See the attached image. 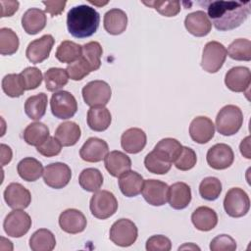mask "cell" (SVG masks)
<instances>
[{"instance_id":"1","label":"cell","mask_w":251,"mask_h":251,"mask_svg":"<svg viewBox=\"0 0 251 251\" xmlns=\"http://www.w3.org/2000/svg\"><path fill=\"white\" fill-rule=\"evenodd\" d=\"M208 18L214 26L221 31L238 27L250 14V2L213 1L207 6Z\"/></svg>"},{"instance_id":"2","label":"cell","mask_w":251,"mask_h":251,"mask_svg":"<svg viewBox=\"0 0 251 251\" xmlns=\"http://www.w3.org/2000/svg\"><path fill=\"white\" fill-rule=\"evenodd\" d=\"M99 24V13L88 5L75 6L67 14L68 30L75 38H86L93 35Z\"/></svg>"},{"instance_id":"3","label":"cell","mask_w":251,"mask_h":251,"mask_svg":"<svg viewBox=\"0 0 251 251\" xmlns=\"http://www.w3.org/2000/svg\"><path fill=\"white\" fill-rule=\"evenodd\" d=\"M243 124V114L235 105H226L216 117V126L219 133L230 136L238 132Z\"/></svg>"},{"instance_id":"4","label":"cell","mask_w":251,"mask_h":251,"mask_svg":"<svg viewBox=\"0 0 251 251\" xmlns=\"http://www.w3.org/2000/svg\"><path fill=\"white\" fill-rule=\"evenodd\" d=\"M91 214L100 220L112 217L118 210V201L115 195L108 190H97L90 199Z\"/></svg>"},{"instance_id":"5","label":"cell","mask_w":251,"mask_h":251,"mask_svg":"<svg viewBox=\"0 0 251 251\" xmlns=\"http://www.w3.org/2000/svg\"><path fill=\"white\" fill-rule=\"evenodd\" d=\"M138 235V229L133 222L128 219H120L116 221L109 232V237L113 243L121 247L132 245Z\"/></svg>"},{"instance_id":"6","label":"cell","mask_w":251,"mask_h":251,"mask_svg":"<svg viewBox=\"0 0 251 251\" xmlns=\"http://www.w3.org/2000/svg\"><path fill=\"white\" fill-rule=\"evenodd\" d=\"M227 56L226 47L218 41L206 43L202 53L201 67L210 74H215L223 67Z\"/></svg>"},{"instance_id":"7","label":"cell","mask_w":251,"mask_h":251,"mask_svg":"<svg viewBox=\"0 0 251 251\" xmlns=\"http://www.w3.org/2000/svg\"><path fill=\"white\" fill-rule=\"evenodd\" d=\"M224 208L229 217L240 218L245 216L250 208L248 194L242 188H230L225 196Z\"/></svg>"},{"instance_id":"8","label":"cell","mask_w":251,"mask_h":251,"mask_svg":"<svg viewBox=\"0 0 251 251\" xmlns=\"http://www.w3.org/2000/svg\"><path fill=\"white\" fill-rule=\"evenodd\" d=\"M81 92L85 104L90 107L105 106L112 95L110 85L106 81L99 79L86 83Z\"/></svg>"},{"instance_id":"9","label":"cell","mask_w":251,"mask_h":251,"mask_svg":"<svg viewBox=\"0 0 251 251\" xmlns=\"http://www.w3.org/2000/svg\"><path fill=\"white\" fill-rule=\"evenodd\" d=\"M50 107L52 114L61 120L73 118L77 111V102L69 91L61 90L51 96Z\"/></svg>"},{"instance_id":"10","label":"cell","mask_w":251,"mask_h":251,"mask_svg":"<svg viewBox=\"0 0 251 251\" xmlns=\"http://www.w3.org/2000/svg\"><path fill=\"white\" fill-rule=\"evenodd\" d=\"M3 227L8 236L19 238L27 233L31 227V219L27 213L14 209L6 216Z\"/></svg>"},{"instance_id":"11","label":"cell","mask_w":251,"mask_h":251,"mask_svg":"<svg viewBox=\"0 0 251 251\" xmlns=\"http://www.w3.org/2000/svg\"><path fill=\"white\" fill-rule=\"evenodd\" d=\"M72 177L71 168L61 162L47 165L43 171V180L51 188L61 189L68 185Z\"/></svg>"},{"instance_id":"12","label":"cell","mask_w":251,"mask_h":251,"mask_svg":"<svg viewBox=\"0 0 251 251\" xmlns=\"http://www.w3.org/2000/svg\"><path fill=\"white\" fill-rule=\"evenodd\" d=\"M206 160L211 168L215 170H225L232 165L234 153L229 145L218 143L208 150Z\"/></svg>"},{"instance_id":"13","label":"cell","mask_w":251,"mask_h":251,"mask_svg":"<svg viewBox=\"0 0 251 251\" xmlns=\"http://www.w3.org/2000/svg\"><path fill=\"white\" fill-rule=\"evenodd\" d=\"M142 196L152 206H163L168 201L169 185L158 179H146L141 190Z\"/></svg>"},{"instance_id":"14","label":"cell","mask_w":251,"mask_h":251,"mask_svg":"<svg viewBox=\"0 0 251 251\" xmlns=\"http://www.w3.org/2000/svg\"><path fill=\"white\" fill-rule=\"evenodd\" d=\"M4 199L7 205L15 210H24L31 202V194L28 189L18 182L8 184L4 190Z\"/></svg>"},{"instance_id":"15","label":"cell","mask_w":251,"mask_h":251,"mask_svg":"<svg viewBox=\"0 0 251 251\" xmlns=\"http://www.w3.org/2000/svg\"><path fill=\"white\" fill-rule=\"evenodd\" d=\"M55 39L51 34H44L31 41L25 50L26 58L33 64H39L49 57Z\"/></svg>"},{"instance_id":"16","label":"cell","mask_w":251,"mask_h":251,"mask_svg":"<svg viewBox=\"0 0 251 251\" xmlns=\"http://www.w3.org/2000/svg\"><path fill=\"white\" fill-rule=\"evenodd\" d=\"M87 225V221L82 212L77 209H67L59 216V226L63 231L70 234L82 232Z\"/></svg>"},{"instance_id":"17","label":"cell","mask_w":251,"mask_h":251,"mask_svg":"<svg viewBox=\"0 0 251 251\" xmlns=\"http://www.w3.org/2000/svg\"><path fill=\"white\" fill-rule=\"evenodd\" d=\"M215 134V126L211 119L204 116L194 118L189 126V135L191 139L199 144L209 142Z\"/></svg>"},{"instance_id":"18","label":"cell","mask_w":251,"mask_h":251,"mask_svg":"<svg viewBox=\"0 0 251 251\" xmlns=\"http://www.w3.org/2000/svg\"><path fill=\"white\" fill-rule=\"evenodd\" d=\"M250 83L251 73L246 67H233L226 74L225 84L233 92H245L249 88Z\"/></svg>"},{"instance_id":"19","label":"cell","mask_w":251,"mask_h":251,"mask_svg":"<svg viewBox=\"0 0 251 251\" xmlns=\"http://www.w3.org/2000/svg\"><path fill=\"white\" fill-rule=\"evenodd\" d=\"M109 153L107 142L98 137L88 138L79 150L80 158L89 163H97L102 161Z\"/></svg>"},{"instance_id":"20","label":"cell","mask_w":251,"mask_h":251,"mask_svg":"<svg viewBox=\"0 0 251 251\" xmlns=\"http://www.w3.org/2000/svg\"><path fill=\"white\" fill-rule=\"evenodd\" d=\"M184 26L190 34L203 37L211 31L212 23L204 11H195L185 17Z\"/></svg>"},{"instance_id":"21","label":"cell","mask_w":251,"mask_h":251,"mask_svg":"<svg viewBox=\"0 0 251 251\" xmlns=\"http://www.w3.org/2000/svg\"><path fill=\"white\" fill-rule=\"evenodd\" d=\"M146 142V133L138 127H130L124 131L121 136L122 148L129 154H136L141 152L144 149Z\"/></svg>"},{"instance_id":"22","label":"cell","mask_w":251,"mask_h":251,"mask_svg":"<svg viewBox=\"0 0 251 251\" xmlns=\"http://www.w3.org/2000/svg\"><path fill=\"white\" fill-rule=\"evenodd\" d=\"M104 164L108 173L115 177H119L131 169L130 158L126 153L118 150L108 153L104 158Z\"/></svg>"},{"instance_id":"23","label":"cell","mask_w":251,"mask_h":251,"mask_svg":"<svg viewBox=\"0 0 251 251\" xmlns=\"http://www.w3.org/2000/svg\"><path fill=\"white\" fill-rule=\"evenodd\" d=\"M168 201L170 206L176 210L186 208L191 201V189L185 182H175L169 186Z\"/></svg>"},{"instance_id":"24","label":"cell","mask_w":251,"mask_h":251,"mask_svg":"<svg viewBox=\"0 0 251 251\" xmlns=\"http://www.w3.org/2000/svg\"><path fill=\"white\" fill-rule=\"evenodd\" d=\"M47 18L45 13L38 8L26 10L22 17V26L27 34L34 35L40 32L46 25Z\"/></svg>"},{"instance_id":"25","label":"cell","mask_w":251,"mask_h":251,"mask_svg":"<svg viewBox=\"0 0 251 251\" xmlns=\"http://www.w3.org/2000/svg\"><path fill=\"white\" fill-rule=\"evenodd\" d=\"M172 160L163 151L154 148L144 158V165L147 171L155 175H165L172 167Z\"/></svg>"},{"instance_id":"26","label":"cell","mask_w":251,"mask_h":251,"mask_svg":"<svg viewBox=\"0 0 251 251\" xmlns=\"http://www.w3.org/2000/svg\"><path fill=\"white\" fill-rule=\"evenodd\" d=\"M143 177L134 171H127L119 176V187L126 197L137 196L143 187Z\"/></svg>"},{"instance_id":"27","label":"cell","mask_w":251,"mask_h":251,"mask_svg":"<svg viewBox=\"0 0 251 251\" xmlns=\"http://www.w3.org/2000/svg\"><path fill=\"white\" fill-rule=\"evenodd\" d=\"M191 222L198 230L209 231L217 226L218 215L212 208L201 206L192 213Z\"/></svg>"},{"instance_id":"28","label":"cell","mask_w":251,"mask_h":251,"mask_svg":"<svg viewBox=\"0 0 251 251\" xmlns=\"http://www.w3.org/2000/svg\"><path fill=\"white\" fill-rule=\"evenodd\" d=\"M104 28L112 35H119L123 33L127 25L126 14L118 8L111 9L104 15Z\"/></svg>"},{"instance_id":"29","label":"cell","mask_w":251,"mask_h":251,"mask_svg":"<svg viewBox=\"0 0 251 251\" xmlns=\"http://www.w3.org/2000/svg\"><path fill=\"white\" fill-rule=\"evenodd\" d=\"M88 126L94 131L106 130L112 122L110 111L105 106L91 107L87 112L86 117Z\"/></svg>"},{"instance_id":"30","label":"cell","mask_w":251,"mask_h":251,"mask_svg":"<svg viewBox=\"0 0 251 251\" xmlns=\"http://www.w3.org/2000/svg\"><path fill=\"white\" fill-rule=\"evenodd\" d=\"M80 135V127L75 122H64L55 130V137L65 147L75 145L79 140Z\"/></svg>"},{"instance_id":"31","label":"cell","mask_w":251,"mask_h":251,"mask_svg":"<svg viewBox=\"0 0 251 251\" xmlns=\"http://www.w3.org/2000/svg\"><path fill=\"white\" fill-rule=\"evenodd\" d=\"M17 171L21 178L25 181H35L43 176L42 164L32 157H26L21 160L17 166Z\"/></svg>"},{"instance_id":"32","label":"cell","mask_w":251,"mask_h":251,"mask_svg":"<svg viewBox=\"0 0 251 251\" xmlns=\"http://www.w3.org/2000/svg\"><path fill=\"white\" fill-rule=\"evenodd\" d=\"M23 137L28 145L38 147L49 137V128L43 123L34 122L25 128Z\"/></svg>"},{"instance_id":"33","label":"cell","mask_w":251,"mask_h":251,"mask_svg":"<svg viewBox=\"0 0 251 251\" xmlns=\"http://www.w3.org/2000/svg\"><path fill=\"white\" fill-rule=\"evenodd\" d=\"M55 246V235L47 228L37 229L29 238V247L32 251H51Z\"/></svg>"},{"instance_id":"34","label":"cell","mask_w":251,"mask_h":251,"mask_svg":"<svg viewBox=\"0 0 251 251\" xmlns=\"http://www.w3.org/2000/svg\"><path fill=\"white\" fill-rule=\"evenodd\" d=\"M48 98L43 92L30 96L25 100V112L26 116L34 121L40 120L46 113Z\"/></svg>"},{"instance_id":"35","label":"cell","mask_w":251,"mask_h":251,"mask_svg":"<svg viewBox=\"0 0 251 251\" xmlns=\"http://www.w3.org/2000/svg\"><path fill=\"white\" fill-rule=\"evenodd\" d=\"M82 46L70 40H64L57 47L55 57L61 63L71 64L81 57Z\"/></svg>"},{"instance_id":"36","label":"cell","mask_w":251,"mask_h":251,"mask_svg":"<svg viewBox=\"0 0 251 251\" xmlns=\"http://www.w3.org/2000/svg\"><path fill=\"white\" fill-rule=\"evenodd\" d=\"M78 183L82 189L88 192H96L103 184V176L99 170L87 168L80 173Z\"/></svg>"},{"instance_id":"37","label":"cell","mask_w":251,"mask_h":251,"mask_svg":"<svg viewBox=\"0 0 251 251\" xmlns=\"http://www.w3.org/2000/svg\"><path fill=\"white\" fill-rule=\"evenodd\" d=\"M46 89L50 92H55L63 88L69 81L67 70L62 68H50L44 74Z\"/></svg>"},{"instance_id":"38","label":"cell","mask_w":251,"mask_h":251,"mask_svg":"<svg viewBox=\"0 0 251 251\" xmlns=\"http://www.w3.org/2000/svg\"><path fill=\"white\" fill-rule=\"evenodd\" d=\"M102 53L103 49L97 41H90L82 46L81 58L88 64L91 72L97 71L100 68Z\"/></svg>"},{"instance_id":"39","label":"cell","mask_w":251,"mask_h":251,"mask_svg":"<svg viewBox=\"0 0 251 251\" xmlns=\"http://www.w3.org/2000/svg\"><path fill=\"white\" fill-rule=\"evenodd\" d=\"M20 41L17 33L9 27L0 28V53L4 56L15 54L19 49Z\"/></svg>"},{"instance_id":"40","label":"cell","mask_w":251,"mask_h":251,"mask_svg":"<svg viewBox=\"0 0 251 251\" xmlns=\"http://www.w3.org/2000/svg\"><path fill=\"white\" fill-rule=\"evenodd\" d=\"M228 56L236 61L251 60V42L246 38H237L233 40L226 50Z\"/></svg>"},{"instance_id":"41","label":"cell","mask_w":251,"mask_h":251,"mask_svg":"<svg viewBox=\"0 0 251 251\" xmlns=\"http://www.w3.org/2000/svg\"><path fill=\"white\" fill-rule=\"evenodd\" d=\"M2 89L9 97H20L25 91L22 76L20 74L6 75L2 79Z\"/></svg>"},{"instance_id":"42","label":"cell","mask_w":251,"mask_h":251,"mask_svg":"<svg viewBox=\"0 0 251 251\" xmlns=\"http://www.w3.org/2000/svg\"><path fill=\"white\" fill-rule=\"evenodd\" d=\"M222 192V182L215 176H207L199 184L200 196L208 201H214L219 198Z\"/></svg>"},{"instance_id":"43","label":"cell","mask_w":251,"mask_h":251,"mask_svg":"<svg viewBox=\"0 0 251 251\" xmlns=\"http://www.w3.org/2000/svg\"><path fill=\"white\" fill-rule=\"evenodd\" d=\"M196 162L197 156L195 151L189 147L182 146V149L178 156L176 158L174 164L177 170L188 171L196 165Z\"/></svg>"},{"instance_id":"44","label":"cell","mask_w":251,"mask_h":251,"mask_svg":"<svg viewBox=\"0 0 251 251\" xmlns=\"http://www.w3.org/2000/svg\"><path fill=\"white\" fill-rule=\"evenodd\" d=\"M143 4L154 8L165 17H175L180 12V3L178 1H150L143 2Z\"/></svg>"},{"instance_id":"45","label":"cell","mask_w":251,"mask_h":251,"mask_svg":"<svg viewBox=\"0 0 251 251\" xmlns=\"http://www.w3.org/2000/svg\"><path fill=\"white\" fill-rule=\"evenodd\" d=\"M25 90H33L37 88L44 78L42 73L36 67H27L20 74Z\"/></svg>"},{"instance_id":"46","label":"cell","mask_w":251,"mask_h":251,"mask_svg":"<svg viewBox=\"0 0 251 251\" xmlns=\"http://www.w3.org/2000/svg\"><path fill=\"white\" fill-rule=\"evenodd\" d=\"M156 149H159L161 151H163L165 154H167L169 156V158L172 160V162L174 163L176 158L178 156V154L180 153L181 149H182V145L180 144V142L175 138H171V137H167V138H163L161 139L156 145L155 147Z\"/></svg>"},{"instance_id":"47","label":"cell","mask_w":251,"mask_h":251,"mask_svg":"<svg viewBox=\"0 0 251 251\" xmlns=\"http://www.w3.org/2000/svg\"><path fill=\"white\" fill-rule=\"evenodd\" d=\"M66 70L69 77L73 80H81L91 73L90 67L81 57L75 62L69 64Z\"/></svg>"},{"instance_id":"48","label":"cell","mask_w":251,"mask_h":251,"mask_svg":"<svg viewBox=\"0 0 251 251\" xmlns=\"http://www.w3.org/2000/svg\"><path fill=\"white\" fill-rule=\"evenodd\" d=\"M236 247L235 240L227 234L217 235L210 243L212 251H234Z\"/></svg>"},{"instance_id":"49","label":"cell","mask_w":251,"mask_h":251,"mask_svg":"<svg viewBox=\"0 0 251 251\" xmlns=\"http://www.w3.org/2000/svg\"><path fill=\"white\" fill-rule=\"evenodd\" d=\"M36 150L44 157H54L61 153L62 144L55 136H49L41 145L36 147Z\"/></svg>"},{"instance_id":"50","label":"cell","mask_w":251,"mask_h":251,"mask_svg":"<svg viewBox=\"0 0 251 251\" xmlns=\"http://www.w3.org/2000/svg\"><path fill=\"white\" fill-rule=\"evenodd\" d=\"M172 248L171 240L162 234L149 237L146 241L147 251H170Z\"/></svg>"},{"instance_id":"51","label":"cell","mask_w":251,"mask_h":251,"mask_svg":"<svg viewBox=\"0 0 251 251\" xmlns=\"http://www.w3.org/2000/svg\"><path fill=\"white\" fill-rule=\"evenodd\" d=\"M43 5H45V11L49 13L51 16H58L60 15L67 4L66 1H43Z\"/></svg>"},{"instance_id":"52","label":"cell","mask_w":251,"mask_h":251,"mask_svg":"<svg viewBox=\"0 0 251 251\" xmlns=\"http://www.w3.org/2000/svg\"><path fill=\"white\" fill-rule=\"evenodd\" d=\"M0 5L2 6L1 17H11L17 10L19 9L18 1H0Z\"/></svg>"},{"instance_id":"53","label":"cell","mask_w":251,"mask_h":251,"mask_svg":"<svg viewBox=\"0 0 251 251\" xmlns=\"http://www.w3.org/2000/svg\"><path fill=\"white\" fill-rule=\"evenodd\" d=\"M0 148H1V165L5 166L11 162L13 153L11 148L6 144H1Z\"/></svg>"},{"instance_id":"54","label":"cell","mask_w":251,"mask_h":251,"mask_svg":"<svg viewBox=\"0 0 251 251\" xmlns=\"http://www.w3.org/2000/svg\"><path fill=\"white\" fill-rule=\"evenodd\" d=\"M249 140H250V137L247 136L245 137L241 143H240V152L241 154L246 157L247 159H250L251 156H250V144H249Z\"/></svg>"},{"instance_id":"55","label":"cell","mask_w":251,"mask_h":251,"mask_svg":"<svg viewBox=\"0 0 251 251\" xmlns=\"http://www.w3.org/2000/svg\"><path fill=\"white\" fill-rule=\"evenodd\" d=\"M197 249V250H200V248L198 247V246H196V245H194V244H192V243H190V244H184V245H182V246H180L179 248H178V250H182V249Z\"/></svg>"}]
</instances>
